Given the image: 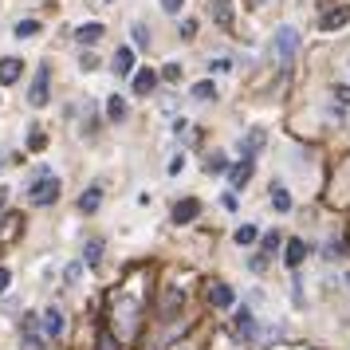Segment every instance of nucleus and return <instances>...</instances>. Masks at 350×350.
<instances>
[{
  "label": "nucleus",
  "instance_id": "2f4dec72",
  "mask_svg": "<svg viewBox=\"0 0 350 350\" xmlns=\"http://www.w3.org/2000/svg\"><path fill=\"white\" fill-rule=\"evenodd\" d=\"M181 36H185V40H193V36H197V20H185V24H181Z\"/></svg>",
  "mask_w": 350,
  "mask_h": 350
},
{
  "label": "nucleus",
  "instance_id": "473e14b6",
  "mask_svg": "<svg viewBox=\"0 0 350 350\" xmlns=\"http://www.w3.org/2000/svg\"><path fill=\"white\" fill-rule=\"evenodd\" d=\"M8 284H12V271H8V268H0V295L8 291Z\"/></svg>",
  "mask_w": 350,
  "mask_h": 350
},
{
  "label": "nucleus",
  "instance_id": "1a4fd4ad",
  "mask_svg": "<svg viewBox=\"0 0 350 350\" xmlns=\"http://www.w3.org/2000/svg\"><path fill=\"white\" fill-rule=\"evenodd\" d=\"M303 256H307V244L291 237V240L284 244V264H287V268H299V264H303Z\"/></svg>",
  "mask_w": 350,
  "mask_h": 350
},
{
  "label": "nucleus",
  "instance_id": "9b49d317",
  "mask_svg": "<svg viewBox=\"0 0 350 350\" xmlns=\"http://www.w3.org/2000/svg\"><path fill=\"white\" fill-rule=\"evenodd\" d=\"M24 350H44V338L36 331V315L24 319Z\"/></svg>",
  "mask_w": 350,
  "mask_h": 350
},
{
  "label": "nucleus",
  "instance_id": "f03ea898",
  "mask_svg": "<svg viewBox=\"0 0 350 350\" xmlns=\"http://www.w3.org/2000/svg\"><path fill=\"white\" fill-rule=\"evenodd\" d=\"M28 197H32V205H51V201L59 197V177H51L48 170H44L40 181H32V193H28Z\"/></svg>",
  "mask_w": 350,
  "mask_h": 350
},
{
  "label": "nucleus",
  "instance_id": "6e6552de",
  "mask_svg": "<svg viewBox=\"0 0 350 350\" xmlns=\"http://www.w3.org/2000/svg\"><path fill=\"white\" fill-rule=\"evenodd\" d=\"M208 303L224 311V307H232V303H237V291H232L228 284H213V287H208Z\"/></svg>",
  "mask_w": 350,
  "mask_h": 350
},
{
  "label": "nucleus",
  "instance_id": "f704fd0d",
  "mask_svg": "<svg viewBox=\"0 0 350 350\" xmlns=\"http://www.w3.org/2000/svg\"><path fill=\"white\" fill-rule=\"evenodd\" d=\"M98 350H114V338H111V334H103V338H98Z\"/></svg>",
  "mask_w": 350,
  "mask_h": 350
},
{
  "label": "nucleus",
  "instance_id": "c85d7f7f",
  "mask_svg": "<svg viewBox=\"0 0 350 350\" xmlns=\"http://www.w3.org/2000/svg\"><path fill=\"white\" fill-rule=\"evenodd\" d=\"M248 268H252V271H264V268H268V256H264V252H260V256H248Z\"/></svg>",
  "mask_w": 350,
  "mask_h": 350
},
{
  "label": "nucleus",
  "instance_id": "c9c22d12",
  "mask_svg": "<svg viewBox=\"0 0 350 350\" xmlns=\"http://www.w3.org/2000/svg\"><path fill=\"white\" fill-rule=\"evenodd\" d=\"M4 201H8V189H0V208H4Z\"/></svg>",
  "mask_w": 350,
  "mask_h": 350
},
{
  "label": "nucleus",
  "instance_id": "0eeeda50",
  "mask_svg": "<svg viewBox=\"0 0 350 350\" xmlns=\"http://www.w3.org/2000/svg\"><path fill=\"white\" fill-rule=\"evenodd\" d=\"M252 170H256V161H252V158L237 161V165L228 170V181H232V189H244V185H248V177H252Z\"/></svg>",
  "mask_w": 350,
  "mask_h": 350
},
{
  "label": "nucleus",
  "instance_id": "c756f323",
  "mask_svg": "<svg viewBox=\"0 0 350 350\" xmlns=\"http://www.w3.org/2000/svg\"><path fill=\"white\" fill-rule=\"evenodd\" d=\"M161 75H165L170 83H177V79H181V64H165V71H161Z\"/></svg>",
  "mask_w": 350,
  "mask_h": 350
},
{
  "label": "nucleus",
  "instance_id": "393cba45",
  "mask_svg": "<svg viewBox=\"0 0 350 350\" xmlns=\"http://www.w3.org/2000/svg\"><path fill=\"white\" fill-rule=\"evenodd\" d=\"M79 275H83V264H79V260H75V264H67V271H64L67 284H79Z\"/></svg>",
  "mask_w": 350,
  "mask_h": 350
},
{
  "label": "nucleus",
  "instance_id": "7ed1b4c3",
  "mask_svg": "<svg viewBox=\"0 0 350 350\" xmlns=\"http://www.w3.org/2000/svg\"><path fill=\"white\" fill-rule=\"evenodd\" d=\"M342 24H350V4L327 8V12L319 16V28H323V32H334V28H342Z\"/></svg>",
  "mask_w": 350,
  "mask_h": 350
},
{
  "label": "nucleus",
  "instance_id": "ddd939ff",
  "mask_svg": "<svg viewBox=\"0 0 350 350\" xmlns=\"http://www.w3.org/2000/svg\"><path fill=\"white\" fill-rule=\"evenodd\" d=\"M130 71H134V51L118 48L114 51V75H130Z\"/></svg>",
  "mask_w": 350,
  "mask_h": 350
},
{
  "label": "nucleus",
  "instance_id": "423d86ee",
  "mask_svg": "<svg viewBox=\"0 0 350 350\" xmlns=\"http://www.w3.org/2000/svg\"><path fill=\"white\" fill-rule=\"evenodd\" d=\"M197 213H201V201H197V197H185V201L174 205V224H189Z\"/></svg>",
  "mask_w": 350,
  "mask_h": 350
},
{
  "label": "nucleus",
  "instance_id": "2eb2a0df",
  "mask_svg": "<svg viewBox=\"0 0 350 350\" xmlns=\"http://www.w3.org/2000/svg\"><path fill=\"white\" fill-rule=\"evenodd\" d=\"M98 205H103V189H98V185H91V189L79 197V208H83V213H95Z\"/></svg>",
  "mask_w": 350,
  "mask_h": 350
},
{
  "label": "nucleus",
  "instance_id": "b1692460",
  "mask_svg": "<svg viewBox=\"0 0 350 350\" xmlns=\"http://www.w3.org/2000/svg\"><path fill=\"white\" fill-rule=\"evenodd\" d=\"M36 32H40V24H36V20H20V24H16L20 40H28V36H36Z\"/></svg>",
  "mask_w": 350,
  "mask_h": 350
},
{
  "label": "nucleus",
  "instance_id": "4468645a",
  "mask_svg": "<svg viewBox=\"0 0 350 350\" xmlns=\"http://www.w3.org/2000/svg\"><path fill=\"white\" fill-rule=\"evenodd\" d=\"M107 118H111V122H122V118H126V98L122 95L107 98Z\"/></svg>",
  "mask_w": 350,
  "mask_h": 350
},
{
  "label": "nucleus",
  "instance_id": "6ab92c4d",
  "mask_svg": "<svg viewBox=\"0 0 350 350\" xmlns=\"http://www.w3.org/2000/svg\"><path fill=\"white\" fill-rule=\"evenodd\" d=\"M193 98H197V103H213V98H217V87H213V83H193Z\"/></svg>",
  "mask_w": 350,
  "mask_h": 350
},
{
  "label": "nucleus",
  "instance_id": "aec40b11",
  "mask_svg": "<svg viewBox=\"0 0 350 350\" xmlns=\"http://www.w3.org/2000/svg\"><path fill=\"white\" fill-rule=\"evenodd\" d=\"M177 307H181V287H170L165 291V303H161V315H174Z\"/></svg>",
  "mask_w": 350,
  "mask_h": 350
},
{
  "label": "nucleus",
  "instance_id": "412c9836",
  "mask_svg": "<svg viewBox=\"0 0 350 350\" xmlns=\"http://www.w3.org/2000/svg\"><path fill=\"white\" fill-rule=\"evenodd\" d=\"M83 260H87V264H98V260H103V240H87V248H83Z\"/></svg>",
  "mask_w": 350,
  "mask_h": 350
},
{
  "label": "nucleus",
  "instance_id": "5701e85b",
  "mask_svg": "<svg viewBox=\"0 0 350 350\" xmlns=\"http://www.w3.org/2000/svg\"><path fill=\"white\" fill-rule=\"evenodd\" d=\"M208 71H213V75H228V71H232V59H228V55H217V59H213V64H208Z\"/></svg>",
  "mask_w": 350,
  "mask_h": 350
},
{
  "label": "nucleus",
  "instance_id": "a211bd4d",
  "mask_svg": "<svg viewBox=\"0 0 350 350\" xmlns=\"http://www.w3.org/2000/svg\"><path fill=\"white\" fill-rule=\"evenodd\" d=\"M268 142V134H264V130H252V134H244V154H256V150H260V146Z\"/></svg>",
  "mask_w": 350,
  "mask_h": 350
},
{
  "label": "nucleus",
  "instance_id": "7c9ffc66",
  "mask_svg": "<svg viewBox=\"0 0 350 350\" xmlns=\"http://www.w3.org/2000/svg\"><path fill=\"white\" fill-rule=\"evenodd\" d=\"M275 248H280V237H275V232H268V237H264V256H271Z\"/></svg>",
  "mask_w": 350,
  "mask_h": 350
},
{
  "label": "nucleus",
  "instance_id": "4c0bfd02",
  "mask_svg": "<svg viewBox=\"0 0 350 350\" xmlns=\"http://www.w3.org/2000/svg\"><path fill=\"white\" fill-rule=\"evenodd\" d=\"M347 284H350V275H347Z\"/></svg>",
  "mask_w": 350,
  "mask_h": 350
},
{
  "label": "nucleus",
  "instance_id": "9d476101",
  "mask_svg": "<svg viewBox=\"0 0 350 350\" xmlns=\"http://www.w3.org/2000/svg\"><path fill=\"white\" fill-rule=\"evenodd\" d=\"M44 334H48V338H59V334H64V315H59L55 307L44 311Z\"/></svg>",
  "mask_w": 350,
  "mask_h": 350
},
{
  "label": "nucleus",
  "instance_id": "f8f14e48",
  "mask_svg": "<svg viewBox=\"0 0 350 350\" xmlns=\"http://www.w3.org/2000/svg\"><path fill=\"white\" fill-rule=\"evenodd\" d=\"M103 36H107V28H103V24H83L79 32H75V40H79V44H87V48H91V44H98Z\"/></svg>",
  "mask_w": 350,
  "mask_h": 350
},
{
  "label": "nucleus",
  "instance_id": "e433bc0d",
  "mask_svg": "<svg viewBox=\"0 0 350 350\" xmlns=\"http://www.w3.org/2000/svg\"><path fill=\"white\" fill-rule=\"evenodd\" d=\"M0 165H4V154H0Z\"/></svg>",
  "mask_w": 350,
  "mask_h": 350
},
{
  "label": "nucleus",
  "instance_id": "f257e3e1",
  "mask_svg": "<svg viewBox=\"0 0 350 350\" xmlns=\"http://www.w3.org/2000/svg\"><path fill=\"white\" fill-rule=\"evenodd\" d=\"M295 51H299V32H295V28H280L275 40H271V55H275V64L287 67L291 59H295Z\"/></svg>",
  "mask_w": 350,
  "mask_h": 350
},
{
  "label": "nucleus",
  "instance_id": "72a5a7b5",
  "mask_svg": "<svg viewBox=\"0 0 350 350\" xmlns=\"http://www.w3.org/2000/svg\"><path fill=\"white\" fill-rule=\"evenodd\" d=\"M181 4H185V0H161V8H165V12H181Z\"/></svg>",
  "mask_w": 350,
  "mask_h": 350
},
{
  "label": "nucleus",
  "instance_id": "4be33fe9",
  "mask_svg": "<svg viewBox=\"0 0 350 350\" xmlns=\"http://www.w3.org/2000/svg\"><path fill=\"white\" fill-rule=\"evenodd\" d=\"M256 237H260V228H256V224H240V228H237V244H252Z\"/></svg>",
  "mask_w": 350,
  "mask_h": 350
},
{
  "label": "nucleus",
  "instance_id": "39448f33",
  "mask_svg": "<svg viewBox=\"0 0 350 350\" xmlns=\"http://www.w3.org/2000/svg\"><path fill=\"white\" fill-rule=\"evenodd\" d=\"M130 87H134V95H150V91L158 87V71H154V67L134 71V83H130Z\"/></svg>",
  "mask_w": 350,
  "mask_h": 350
},
{
  "label": "nucleus",
  "instance_id": "20e7f679",
  "mask_svg": "<svg viewBox=\"0 0 350 350\" xmlns=\"http://www.w3.org/2000/svg\"><path fill=\"white\" fill-rule=\"evenodd\" d=\"M48 83H51V71L40 67L36 79H32V91H28V103H32V107H44V103H48Z\"/></svg>",
  "mask_w": 350,
  "mask_h": 350
},
{
  "label": "nucleus",
  "instance_id": "f3484780",
  "mask_svg": "<svg viewBox=\"0 0 350 350\" xmlns=\"http://www.w3.org/2000/svg\"><path fill=\"white\" fill-rule=\"evenodd\" d=\"M271 208H275V213H287V208H291V193H287L284 185H271Z\"/></svg>",
  "mask_w": 350,
  "mask_h": 350
},
{
  "label": "nucleus",
  "instance_id": "cd10ccee",
  "mask_svg": "<svg viewBox=\"0 0 350 350\" xmlns=\"http://www.w3.org/2000/svg\"><path fill=\"white\" fill-rule=\"evenodd\" d=\"M134 44H138V48H150V36H146L142 24H134Z\"/></svg>",
  "mask_w": 350,
  "mask_h": 350
},
{
  "label": "nucleus",
  "instance_id": "dca6fc26",
  "mask_svg": "<svg viewBox=\"0 0 350 350\" xmlns=\"http://www.w3.org/2000/svg\"><path fill=\"white\" fill-rule=\"evenodd\" d=\"M20 79V59H0V83L8 87V83Z\"/></svg>",
  "mask_w": 350,
  "mask_h": 350
},
{
  "label": "nucleus",
  "instance_id": "a878e982",
  "mask_svg": "<svg viewBox=\"0 0 350 350\" xmlns=\"http://www.w3.org/2000/svg\"><path fill=\"white\" fill-rule=\"evenodd\" d=\"M44 146H48V134L32 130V134H28V150H44Z\"/></svg>",
  "mask_w": 350,
  "mask_h": 350
},
{
  "label": "nucleus",
  "instance_id": "bb28decb",
  "mask_svg": "<svg viewBox=\"0 0 350 350\" xmlns=\"http://www.w3.org/2000/svg\"><path fill=\"white\" fill-rule=\"evenodd\" d=\"M208 174H221V170H228V161L221 158V154H213V158H208V165H205Z\"/></svg>",
  "mask_w": 350,
  "mask_h": 350
}]
</instances>
